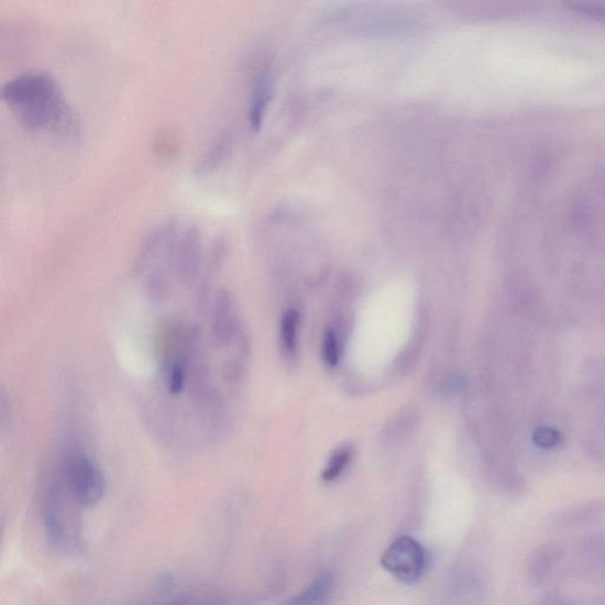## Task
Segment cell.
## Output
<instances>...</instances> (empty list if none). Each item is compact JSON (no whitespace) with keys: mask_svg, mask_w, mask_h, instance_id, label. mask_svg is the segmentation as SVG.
Returning <instances> with one entry per match:
<instances>
[{"mask_svg":"<svg viewBox=\"0 0 605 605\" xmlns=\"http://www.w3.org/2000/svg\"><path fill=\"white\" fill-rule=\"evenodd\" d=\"M273 94V81H271V73L267 67H264L254 82L252 101L250 107V122L253 130L258 131L263 123L266 108Z\"/></svg>","mask_w":605,"mask_h":605,"instance_id":"cell-4","label":"cell"},{"mask_svg":"<svg viewBox=\"0 0 605 605\" xmlns=\"http://www.w3.org/2000/svg\"><path fill=\"white\" fill-rule=\"evenodd\" d=\"M331 588V581L328 576L318 579L312 585H310L305 593L295 597L290 603L294 604H311L318 603L324 600Z\"/></svg>","mask_w":605,"mask_h":605,"instance_id":"cell-6","label":"cell"},{"mask_svg":"<svg viewBox=\"0 0 605 605\" xmlns=\"http://www.w3.org/2000/svg\"><path fill=\"white\" fill-rule=\"evenodd\" d=\"M2 99L30 133L73 140L81 132L76 111L51 73L30 70L15 76L3 87Z\"/></svg>","mask_w":605,"mask_h":605,"instance_id":"cell-1","label":"cell"},{"mask_svg":"<svg viewBox=\"0 0 605 605\" xmlns=\"http://www.w3.org/2000/svg\"><path fill=\"white\" fill-rule=\"evenodd\" d=\"M573 9L584 13L587 18H593L605 23V7L595 4H576Z\"/></svg>","mask_w":605,"mask_h":605,"instance_id":"cell-10","label":"cell"},{"mask_svg":"<svg viewBox=\"0 0 605 605\" xmlns=\"http://www.w3.org/2000/svg\"><path fill=\"white\" fill-rule=\"evenodd\" d=\"M561 436L552 428L543 427L534 433V441L539 448L551 449L560 443Z\"/></svg>","mask_w":605,"mask_h":605,"instance_id":"cell-9","label":"cell"},{"mask_svg":"<svg viewBox=\"0 0 605 605\" xmlns=\"http://www.w3.org/2000/svg\"><path fill=\"white\" fill-rule=\"evenodd\" d=\"M353 450L349 446H342L336 453L331 455L328 464L322 473V480L326 483L336 482L342 475L343 471L352 460Z\"/></svg>","mask_w":605,"mask_h":605,"instance_id":"cell-5","label":"cell"},{"mask_svg":"<svg viewBox=\"0 0 605 605\" xmlns=\"http://www.w3.org/2000/svg\"><path fill=\"white\" fill-rule=\"evenodd\" d=\"M322 354L329 367H337L340 361L341 349L337 332L328 329L324 333Z\"/></svg>","mask_w":605,"mask_h":605,"instance_id":"cell-8","label":"cell"},{"mask_svg":"<svg viewBox=\"0 0 605 605\" xmlns=\"http://www.w3.org/2000/svg\"><path fill=\"white\" fill-rule=\"evenodd\" d=\"M299 316L295 311L286 312L282 321V343L286 352L294 353L297 340Z\"/></svg>","mask_w":605,"mask_h":605,"instance_id":"cell-7","label":"cell"},{"mask_svg":"<svg viewBox=\"0 0 605 605\" xmlns=\"http://www.w3.org/2000/svg\"><path fill=\"white\" fill-rule=\"evenodd\" d=\"M57 477L79 507H92L105 497L106 476L94 460L82 452L72 451L63 458Z\"/></svg>","mask_w":605,"mask_h":605,"instance_id":"cell-2","label":"cell"},{"mask_svg":"<svg viewBox=\"0 0 605 605\" xmlns=\"http://www.w3.org/2000/svg\"><path fill=\"white\" fill-rule=\"evenodd\" d=\"M381 562L396 579L414 583L422 576L427 557L419 541L405 536L394 541L382 556Z\"/></svg>","mask_w":605,"mask_h":605,"instance_id":"cell-3","label":"cell"}]
</instances>
